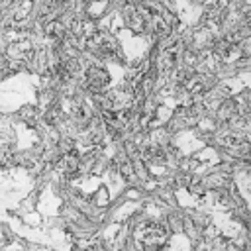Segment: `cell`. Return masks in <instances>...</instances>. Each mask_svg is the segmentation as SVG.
Masks as SVG:
<instances>
[{"label":"cell","instance_id":"6da1fadb","mask_svg":"<svg viewBox=\"0 0 251 251\" xmlns=\"http://www.w3.org/2000/svg\"><path fill=\"white\" fill-rule=\"evenodd\" d=\"M86 84L96 92L104 90L106 84H108V73L100 67H90L88 73H86Z\"/></svg>","mask_w":251,"mask_h":251},{"label":"cell","instance_id":"7a4b0ae2","mask_svg":"<svg viewBox=\"0 0 251 251\" xmlns=\"http://www.w3.org/2000/svg\"><path fill=\"white\" fill-rule=\"evenodd\" d=\"M143 239L147 241V243H161L165 237H167V233H165V227L163 226H157V224H153V226H149V227H143Z\"/></svg>","mask_w":251,"mask_h":251}]
</instances>
